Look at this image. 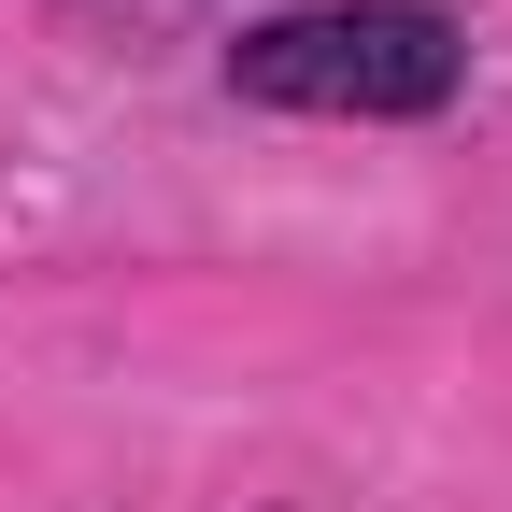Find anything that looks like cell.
Returning a JSON list of instances; mask_svg holds the SVG:
<instances>
[{
  "instance_id": "cell-1",
  "label": "cell",
  "mask_w": 512,
  "mask_h": 512,
  "mask_svg": "<svg viewBox=\"0 0 512 512\" xmlns=\"http://www.w3.org/2000/svg\"><path fill=\"white\" fill-rule=\"evenodd\" d=\"M470 43L441 0H299V15H256L228 43V100L256 114H342V128H427L456 114Z\"/></svg>"
}]
</instances>
